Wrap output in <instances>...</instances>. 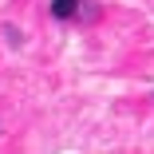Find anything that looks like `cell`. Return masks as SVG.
I'll list each match as a JSON object with an SVG mask.
<instances>
[{
  "label": "cell",
  "mask_w": 154,
  "mask_h": 154,
  "mask_svg": "<svg viewBox=\"0 0 154 154\" xmlns=\"http://www.w3.org/2000/svg\"><path fill=\"white\" fill-rule=\"evenodd\" d=\"M75 8H79V0H51V12H55L59 20H67V16H75Z\"/></svg>",
  "instance_id": "1"
}]
</instances>
